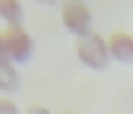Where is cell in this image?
<instances>
[{"instance_id":"obj_8","label":"cell","mask_w":133,"mask_h":114,"mask_svg":"<svg viewBox=\"0 0 133 114\" xmlns=\"http://www.w3.org/2000/svg\"><path fill=\"white\" fill-rule=\"evenodd\" d=\"M11 63L10 57H8V51H6V44H4V38H2V32H0V67L2 65H8Z\"/></svg>"},{"instance_id":"obj_5","label":"cell","mask_w":133,"mask_h":114,"mask_svg":"<svg viewBox=\"0 0 133 114\" xmlns=\"http://www.w3.org/2000/svg\"><path fill=\"white\" fill-rule=\"evenodd\" d=\"M19 84H21V78H19V72H17L14 63H8V65L0 67V89L2 91L15 93L19 89Z\"/></svg>"},{"instance_id":"obj_4","label":"cell","mask_w":133,"mask_h":114,"mask_svg":"<svg viewBox=\"0 0 133 114\" xmlns=\"http://www.w3.org/2000/svg\"><path fill=\"white\" fill-rule=\"evenodd\" d=\"M108 51H110V59L118 63H133V34L125 31L112 32L108 38Z\"/></svg>"},{"instance_id":"obj_2","label":"cell","mask_w":133,"mask_h":114,"mask_svg":"<svg viewBox=\"0 0 133 114\" xmlns=\"http://www.w3.org/2000/svg\"><path fill=\"white\" fill-rule=\"evenodd\" d=\"M6 51L11 63L17 65H25L31 61V57L34 55V40L31 36V32L21 25H8L2 32Z\"/></svg>"},{"instance_id":"obj_7","label":"cell","mask_w":133,"mask_h":114,"mask_svg":"<svg viewBox=\"0 0 133 114\" xmlns=\"http://www.w3.org/2000/svg\"><path fill=\"white\" fill-rule=\"evenodd\" d=\"M0 114H19V109L14 101L0 97Z\"/></svg>"},{"instance_id":"obj_6","label":"cell","mask_w":133,"mask_h":114,"mask_svg":"<svg viewBox=\"0 0 133 114\" xmlns=\"http://www.w3.org/2000/svg\"><path fill=\"white\" fill-rule=\"evenodd\" d=\"M0 17L8 25H21L23 6L17 0H0Z\"/></svg>"},{"instance_id":"obj_3","label":"cell","mask_w":133,"mask_h":114,"mask_svg":"<svg viewBox=\"0 0 133 114\" xmlns=\"http://www.w3.org/2000/svg\"><path fill=\"white\" fill-rule=\"evenodd\" d=\"M61 21L66 31L74 34L76 38H82L86 34L93 32V14L89 6L80 0H69L61 6Z\"/></svg>"},{"instance_id":"obj_10","label":"cell","mask_w":133,"mask_h":114,"mask_svg":"<svg viewBox=\"0 0 133 114\" xmlns=\"http://www.w3.org/2000/svg\"><path fill=\"white\" fill-rule=\"evenodd\" d=\"M65 114H74V112H65Z\"/></svg>"},{"instance_id":"obj_9","label":"cell","mask_w":133,"mask_h":114,"mask_svg":"<svg viewBox=\"0 0 133 114\" xmlns=\"http://www.w3.org/2000/svg\"><path fill=\"white\" fill-rule=\"evenodd\" d=\"M27 114H51L50 109H46L44 105H31L27 109Z\"/></svg>"},{"instance_id":"obj_1","label":"cell","mask_w":133,"mask_h":114,"mask_svg":"<svg viewBox=\"0 0 133 114\" xmlns=\"http://www.w3.org/2000/svg\"><path fill=\"white\" fill-rule=\"evenodd\" d=\"M74 51L78 61L93 70H103L110 63L108 40H105L99 32H89L82 38H76Z\"/></svg>"}]
</instances>
